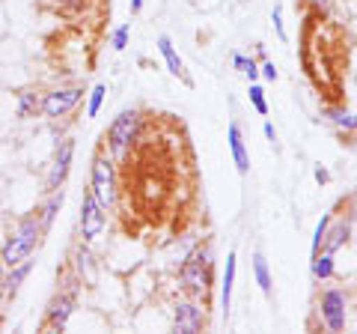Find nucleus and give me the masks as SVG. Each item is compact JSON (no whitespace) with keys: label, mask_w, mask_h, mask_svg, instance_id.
<instances>
[{"label":"nucleus","mask_w":357,"mask_h":334,"mask_svg":"<svg viewBox=\"0 0 357 334\" xmlns=\"http://www.w3.org/2000/svg\"><path fill=\"white\" fill-rule=\"evenodd\" d=\"M42 233H45V227H42V221H39L36 212L21 218L15 233L3 242V248H0V263H3V269H13V266L30 260L33 251H36V245H39V239H42Z\"/></svg>","instance_id":"f257e3e1"},{"label":"nucleus","mask_w":357,"mask_h":334,"mask_svg":"<svg viewBox=\"0 0 357 334\" xmlns=\"http://www.w3.org/2000/svg\"><path fill=\"white\" fill-rule=\"evenodd\" d=\"M137 138H140V114L137 110H122V114L110 122V129L105 131V140L110 147V159L126 161Z\"/></svg>","instance_id":"f03ea898"},{"label":"nucleus","mask_w":357,"mask_h":334,"mask_svg":"<svg viewBox=\"0 0 357 334\" xmlns=\"http://www.w3.org/2000/svg\"><path fill=\"white\" fill-rule=\"evenodd\" d=\"M89 191L102 203V209L116 206L119 200V182H116V161L110 155H96L93 159V173H89Z\"/></svg>","instance_id":"7ed1b4c3"},{"label":"nucleus","mask_w":357,"mask_h":334,"mask_svg":"<svg viewBox=\"0 0 357 334\" xmlns=\"http://www.w3.org/2000/svg\"><path fill=\"white\" fill-rule=\"evenodd\" d=\"M182 284L194 296H206L211 286V248H197L182 266Z\"/></svg>","instance_id":"20e7f679"},{"label":"nucleus","mask_w":357,"mask_h":334,"mask_svg":"<svg viewBox=\"0 0 357 334\" xmlns=\"http://www.w3.org/2000/svg\"><path fill=\"white\" fill-rule=\"evenodd\" d=\"M84 96H86V90H84V87H75V84H69V87H54L51 93H45L39 110L48 119H63V117H69L77 105H81Z\"/></svg>","instance_id":"39448f33"},{"label":"nucleus","mask_w":357,"mask_h":334,"mask_svg":"<svg viewBox=\"0 0 357 334\" xmlns=\"http://www.w3.org/2000/svg\"><path fill=\"white\" fill-rule=\"evenodd\" d=\"M107 227V215H105V209L102 203L93 197V191H84V200H81V236L84 242H98L102 239V233Z\"/></svg>","instance_id":"423d86ee"},{"label":"nucleus","mask_w":357,"mask_h":334,"mask_svg":"<svg viewBox=\"0 0 357 334\" xmlns=\"http://www.w3.org/2000/svg\"><path fill=\"white\" fill-rule=\"evenodd\" d=\"M72 314H75V286L72 289H63V293H57V296L51 298L48 314H45V328L63 331L66 326H69V317Z\"/></svg>","instance_id":"0eeeda50"},{"label":"nucleus","mask_w":357,"mask_h":334,"mask_svg":"<svg viewBox=\"0 0 357 334\" xmlns=\"http://www.w3.org/2000/svg\"><path fill=\"white\" fill-rule=\"evenodd\" d=\"M321 319L331 331L345 328V296L342 289H325L321 293Z\"/></svg>","instance_id":"6e6552de"},{"label":"nucleus","mask_w":357,"mask_h":334,"mask_svg":"<svg viewBox=\"0 0 357 334\" xmlns=\"http://www.w3.org/2000/svg\"><path fill=\"white\" fill-rule=\"evenodd\" d=\"M72 159H75V140H63V147L57 150L51 161V170H48V191H60L66 176L72 170Z\"/></svg>","instance_id":"1a4fd4ad"},{"label":"nucleus","mask_w":357,"mask_h":334,"mask_svg":"<svg viewBox=\"0 0 357 334\" xmlns=\"http://www.w3.org/2000/svg\"><path fill=\"white\" fill-rule=\"evenodd\" d=\"M206 326V317L194 302H182L176 305V319H173V328L182 331V334H194V331H203Z\"/></svg>","instance_id":"9d476101"},{"label":"nucleus","mask_w":357,"mask_h":334,"mask_svg":"<svg viewBox=\"0 0 357 334\" xmlns=\"http://www.w3.org/2000/svg\"><path fill=\"white\" fill-rule=\"evenodd\" d=\"M158 51H161V57H164V63H167V69H170V75H173V78H182V81H185L188 87H194L191 75L185 72V63H182V57H178V51L173 48L170 36H158Z\"/></svg>","instance_id":"9b49d317"},{"label":"nucleus","mask_w":357,"mask_h":334,"mask_svg":"<svg viewBox=\"0 0 357 334\" xmlns=\"http://www.w3.org/2000/svg\"><path fill=\"white\" fill-rule=\"evenodd\" d=\"M229 152H232V161H236L238 173L244 176L250 170V155H248V147H244V135H241L238 122H229Z\"/></svg>","instance_id":"f8f14e48"},{"label":"nucleus","mask_w":357,"mask_h":334,"mask_svg":"<svg viewBox=\"0 0 357 334\" xmlns=\"http://www.w3.org/2000/svg\"><path fill=\"white\" fill-rule=\"evenodd\" d=\"M236 269H238V257L236 251L227 254V272H223V284H220V302H223V314H229V302H232V284H236Z\"/></svg>","instance_id":"ddd939ff"},{"label":"nucleus","mask_w":357,"mask_h":334,"mask_svg":"<svg viewBox=\"0 0 357 334\" xmlns=\"http://www.w3.org/2000/svg\"><path fill=\"white\" fill-rule=\"evenodd\" d=\"M60 206H63V191H51V197L36 209V215H39V221H42V227H45V230L54 224V215L60 212Z\"/></svg>","instance_id":"4468645a"},{"label":"nucleus","mask_w":357,"mask_h":334,"mask_svg":"<svg viewBox=\"0 0 357 334\" xmlns=\"http://www.w3.org/2000/svg\"><path fill=\"white\" fill-rule=\"evenodd\" d=\"M30 269H33V260H24V263H18V266H13V269H9V275H6V298L18 293V286H21V281H24V277L30 275Z\"/></svg>","instance_id":"2eb2a0df"},{"label":"nucleus","mask_w":357,"mask_h":334,"mask_svg":"<svg viewBox=\"0 0 357 334\" xmlns=\"http://www.w3.org/2000/svg\"><path fill=\"white\" fill-rule=\"evenodd\" d=\"M349 233H351V227H349V224H337L333 230L328 227V233H325V242H321V245H325V251H328V254H333L337 248H342V245L349 242Z\"/></svg>","instance_id":"dca6fc26"},{"label":"nucleus","mask_w":357,"mask_h":334,"mask_svg":"<svg viewBox=\"0 0 357 334\" xmlns=\"http://www.w3.org/2000/svg\"><path fill=\"white\" fill-rule=\"evenodd\" d=\"M42 108V99L33 93V90H24L18 96V117L21 119H30V117H36V110Z\"/></svg>","instance_id":"f3484780"},{"label":"nucleus","mask_w":357,"mask_h":334,"mask_svg":"<svg viewBox=\"0 0 357 334\" xmlns=\"http://www.w3.org/2000/svg\"><path fill=\"white\" fill-rule=\"evenodd\" d=\"M253 275H256V284L265 296H271V272H268V263L262 254H253Z\"/></svg>","instance_id":"a211bd4d"},{"label":"nucleus","mask_w":357,"mask_h":334,"mask_svg":"<svg viewBox=\"0 0 357 334\" xmlns=\"http://www.w3.org/2000/svg\"><path fill=\"white\" fill-rule=\"evenodd\" d=\"M105 96H107V87L105 84H96L93 90L86 93V117L89 119L98 117V110H102V105H105Z\"/></svg>","instance_id":"6ab92c4d"},{"label":"nucleus","mask_w":357,"mask_h":334,"mask_svg":"<svg viewBox=\"0 0 357 334\" xmlns=\"http://www.w3.org/2000/svg\"><path fill=\"white\" fill-rule=\"evenodd\" d=\"M312 275L319 277V281H325V277L333 275V254H312Z\"/></svg>","instance_id":"aec40b11"},{"label":"nucleus","mask_w":357,"mask_h":334,"mask_svg":"<svg viewBox=\"0 0 357 334\" xmlns=\"http://www.w3.org/2000/svg\"><path fill=\"white\" fill-rule=\"evenodd\" d=\"M232 66L241 72V75H248L250 78V84L259 78V66H256L250 57H244V54H232Z\"/></svg>","instance_id":"412c9836"},{"label":"nucleus","mask_w":357,"mask_h":334,"mask_svg":"<svg viewBox=\"0 0 357 334\" xmlns=\"http://www.w3.org/2000/svg\"><path fill=\"white\" fill-rule=\"evenodd\" d=\"M328 119L345 131H357V114H349V110H331Z\"/></svg>","instance_id":"4be33fe9"},{"label":"nucleus","mask_w":357,"mask_h":334,"mask_svg":"<svg viewBox=\"0 0 357 334\" xmlns=\"http://www.w3.org/2000/svg\"><path fill=\"white\" fill-rule=\"evenodd\" d=\"M131 39V24H119L114 33H110V48L114 51H126Z\"/></svg>","instance_id":"5701e85b"},{"label":"nucleus","mask_w":357,"mask_h":334,"mask_svg":"<svg viewBox=\"0 0 357 334\" xmlns=\"http://www.w3.org/2000/svg\"><path fill=\"white\" fill-rule=\"evenodd\" d=\"M250 105L256 108V114H262V117L268 114V102H265V90H262V87H259V84H256V81L250 84Z\"/></svg>","instance_id":"b1692460"},{"label":"nucleus","mask_w":357,"mask_h":334,"mask_svg":"<svg viewBox=\"0 0 357 334\" xmlns=\"http://www.w3.org/2000/svg\"><path fill=\"white\" fill-rule=\"evenodd\" d=\"M333 224V218L331 215H325L319 221V227H316V236H312V254H319L321 251V242H325V233H328V227Z\"/></svg>","instance_id":"393cba45"},{"label":"nucleus","mask_w":357,"mask_h":334,"mask_svg":"<svg viewBox=\"0 0 357 334\" xmlns=\"http://www.w3.org/2000/svg\"><path fill=\"white\" fill-rule=\"evenodd\" d=\"M271 21H274V30H277V36H280V42H286V27H283V6L277 3L274 6V13H271Z\"/></svg>","instance_id":"a878e982"},{"label":"nucleus","mask_w":357,"mask_h":334,"mask_svg":"<svg viewBox=\"0 0 357 334\" xmlns=\"http://www.w3.org/2000/svg\"><path fill=\"white\" fill-rule=\"evenodd\" d=\"M259 75L265 78V81H277V66H274V63H262Z\"/></svg>","instance_id":"bb28decb"},{"label":"nucleus","mask_w":357,"mask_h":334,"mask_svg":"<svg viewBox=\"0 0 357 334\" xmlns=\"http://www.w3.org/2000/svg\"><path fill=\"white\" fill-rule=\"evenodd\" d=\"M312 176H316V182H319V185H325V182L331 180V173L325 170V167H316V170H312Z\"/></svg>","instance_id":"cd10ccee"},{"label":"nucleus","mask_w":357,"mask_h":334,"mask_svg":"<svg viewBox=\"0 0 357 334\" xmlns=\"http://www.w3.org/2000/svg\"><path fill=\"white\" fill-rule=\"evenodd\" d=\"M6 298V272H3V263H0V302Z\"/></svg>","instance_id":"c85d7f7f"},{"label":"nucleus","mask_w":357,"mask_h":334,"mask_svg":"<svg viewBox=\"0 0 357 334\" xmlns=\"http://www.w3.org/2000/svg\"><path fill=\"white\" fill-rule=\"evenodd\" d=\"M265 138L271 140V143L277 140V131H274V126H271V122H265Z\"/></svg>","instance_id":"c756f323"},{"label":"nucleus","mask_w":357,"mask_h":334,"mask_svg":"<svg viewBox=\"0 0 357 334\" xmlns=\"http://www.w3.org/2000/svg\"><path fill=\"white\" fill-rule=\"evenodd\" d=\"M307 3H310V6H316V9H328L331 0H307Z\"/></svg>","instance_id":"7c9ffc66"},{"label":"nucleus","mask_w":357,"mask_h":334,"mask_svg":"<svg viewBox=\"0 0 357 334\" xmlns=\"http://www.w3.org/2000/svg\"><path fill=\"white\" fill-rule=\"evenodd\" d=\"M143 9V0H131V13H140Z\"/></svg>","instance_id":"2f4dec72"},{"label":"nucleus","mask_w":357,"mask_h":334,"mask_svg":"<svg viewBox=\"0 0 357 334\" xmlns=\"http://www.w3.org/2000/svg\"><path fill=\"white\" fill-rule=\"evenodd\" d=\"M57 3H63V6H75V3H81V0H57Z\"/></svg>","instance_id":"473e14b6"}]
</instances>
